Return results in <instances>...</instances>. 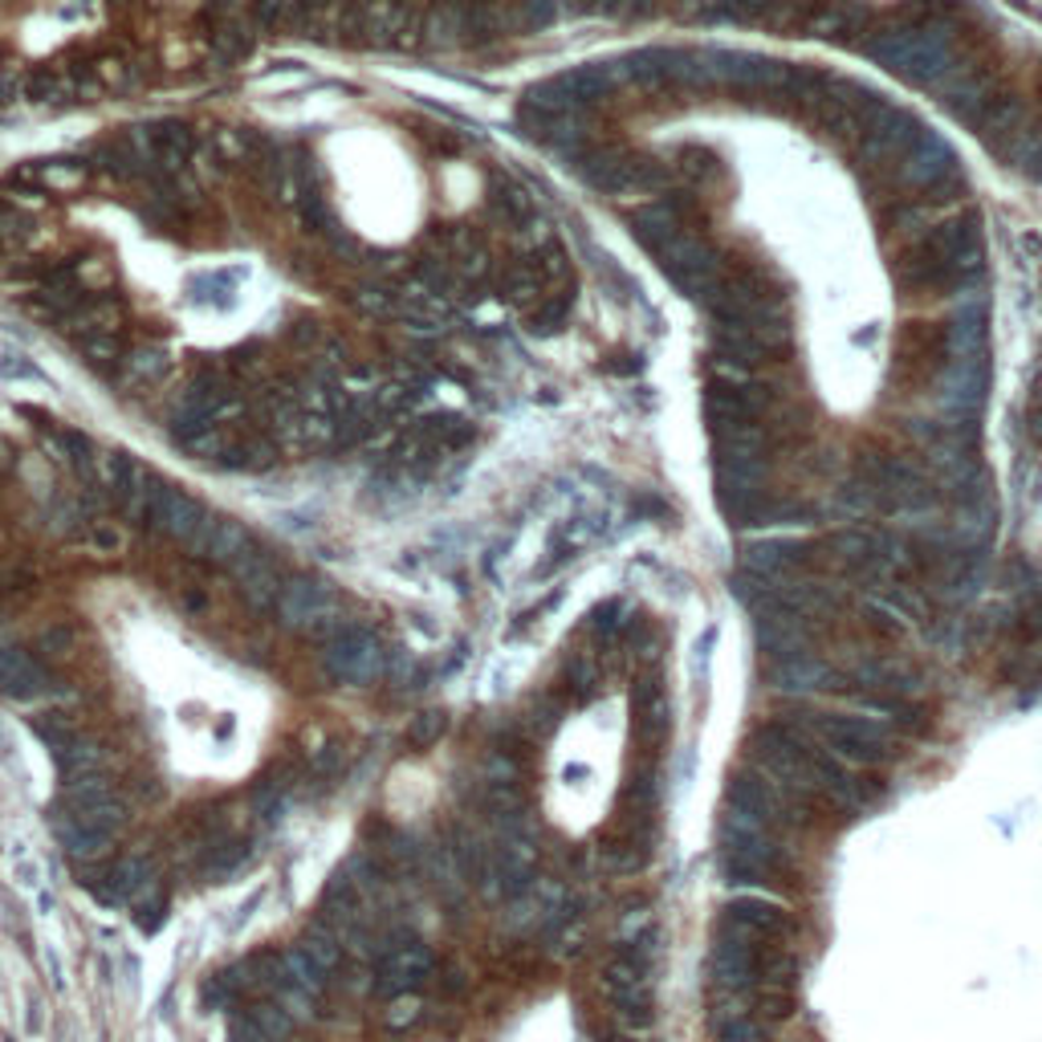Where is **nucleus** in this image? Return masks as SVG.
<instances>
[{
    "label": "nucleus",
    "mask_w": 1042,
    "mask_h": 1042,
    "mask_svg": "<svg viewBox=\"0 0 1042 1042\" xmlns=\"http://www.w3.org/2000/svg\"><path fill=\"white\" fill-rule=\"evenodd\" d=\"M920 123H916L908 111H900L892 102H883L880 111L871 114L855 139V151H859V163L871 167V172H892L904 163V155L920 143Z\"/></svg>",
    "instance_id": "obj_1"
},
{
    "label": "nucleus",
    "mask_w": 1042,
    "mask_h": 1042,
    "mask_svg": "<svg viewBox=\"0 0 1042 1042\" xmlns=\"http://www.w3.org/2000/svg\"><path fill=\"white\" fill-rule=\"evenodd\" d=\"M322 668L335 685H354V689H367L375 680H384L387 673V652L384 643L375 640L363 627H347L338 631L335 640H326L322 652Z\"/></svg>",
    "instance_id": "obj_2"
},
{
    "label": "nucleus",
    "mask_w": 1042,
    "mask_h": 1042,
    "mask_svg": "<svg viewBox=\"0 0 1042 1042\" xmlns=\"http://www.w3.org/2000/svg\"><path fill=\"white\" fill-rule=\"evenodd\" d=\"M277 615L289 631H305V636H318V640H335L338 631H347L342 615H338L335 591L318 578L286 582V591L277 599Z\"/></svg>",
    "instance_id": "obj_3"
},
{
    "label": "nucleus",
    "mask_w": 1042,
    "mask_h": 1042,
    "mask_svg": "<svg viewBox=\"0 0 1042 1042\" xmlns=\"http://www.w3.org/2000/svg\"><path fill=\"white\" fill-rule=\"evenodd\" d=\"M660 265H664V273H668V281H673L680 293H689V298H696V302H708V293H713V286L721 281V261H717V249L705 241V237H696V233H680L668 249H660L656 253Z\"/></svg>",
    "instance_id": "obj_4"
},
{
    "label": "nucleus",
    "mask_w": 1042,
    "mask_h": 1042,
    "mask_svg": "<svg viewBox=\"0 0 1042 1042\" xmlns=\"http://www.w3.org/2000/svg\"><path fill=\"white\" fill-rule=\"evenodd\" d=\"M774 412V391L757 379H717L705 391V416L713 436L741 428V424H762Z\"/></svg>",
    "instance_id": "obj_5"
},
{
    "label": "nucleus",
    "mask_w": 1042,
    "mask_h": 1042,
    "mask_svg": "<svg viewBox=\"0 0 1042 1042\" xmlns=\"http://www.w3.org/2000/svg\"><path fill=\"white\" fill-rule=\"evenodd\" d=\"M815 733L827 741V750L843 762H859V766H871V762H883L892 757V733L883 725L867 721V717H848V713H818Z\"/></svg>",
    "instance_id": "obj_6"
},
{
    "label": "nucleus",
    "mask_w": 1042,
    "mask_h": 1042,
    "mask_svg": "<svg viewBox=\"0 0 1042 1042\" xmlns=\"http://www.w3.org/2000/svg\"><path fill=\"white\" fill-rule=\"evenodd\" d=\"M896 176L908 192L932 196V192H941L945 184H957V179H962V167H957V155H953L941 139L920 135V143L904 155V163L896 167Z\"/></svg>",
    "instance_id": "obj_7"
},
{
    "label": "nucleus",
    "mask_w": 1042,
    "mask_h": 1042,
    "mask_svg": "<svg viewBox=\"0 0 1042 1042\" xmlns=\"http://www.w3.org/2000/svg\"><path fill=\"white\" fill-rule=\"evenodd\" d=\"M566 908V892L558 880H529L514 900H510V913L505 925L517 932H533V929H558Z\"/></svg>",
    "instance_id": "obj_8"
},
{
    "label": "nucleus",
    "mask_w": 1042,
    "mask_h": 1042,
    "mask_svg": "<svg viewBox=\"0 0 1042 1042\" xmlns=\"http://www.w3.org/2000/svg\"><path fill=\"white\" fill-rule=\"evenodd\" d=\"M713 354L721 359L725 367L733 371H754L762 363H770V347L741 322H717L713 326Z\"/></svg>",
    "instance_id": "obj_9"
},
{
    "label": "nucleus",
    "mask_w": 1042,
    "mask_h": 1042,
    "mask_svg": "<svg viewBox=\"0 0 1042 1042\" xmlns=\"http://www.w3.org/2000/svg\"><path fill=\"white\" fill-rule=\"evenodd\" d=\"M806 558H811V545L802 538H766V542H754L745 550L741 570H754V575L766 578H794V570Z\"/></svg>",
    "instance_id": "obj_10"
},
{
    "label": "nucleus",
    "mask_w": 1042,
    "mask_h": 1042,
    "mask_svg": "<svg viewBox=\"0 0 1042 1042\" xmlns=\"http://www.w3.org/2000/svg\"><path fill=\"white\" fill-rule=\"evenodd\" d=\"M432 974V953L424 945H391V953L384 957V969H379V990H384L387 997L396 994H407V990H416L419 981Z\"/></svg>",
    "instance_id": "obj_11"
},
{
    "label": "nucleus",
    "mask_w": 1042,
    "mask_h": 1042,
    "mask_svg": "<svg viewBox=\"0 0 1042 1042\" xmlns=\"http://www.w3.org/2000/svg\"><path fill=\"white\" fill-rule=\"evenodd\" d=\"M233 570V578L241 582L244 599L253 603V607H273L277 599H281V578H277V566H273V558L265 554V550H249V554H241V558L228 566Z\"/></svg>",
    "instance_id": "obj_12"
},
{
    "label": "nucleus",
    "mask_w": 1042,
    "mask_h": 1042,
    "mask_svg": "<svg viewBox=\"0 0 1042 1042\" xmlns=\"http://www.w3.org/2000/svg\"><path fill=\"white\" fill-rule=\"evenodd\" d=\"M192 550L200 558L221 562V566H233V562L253 550V533L233 522V517H209V526L200 529V538L192 542Z\"/></svg>",
    "instance_id": "obj_13"
},
{
    "label": "nucleus",
    "mask_w": 1042,
    "mask_h": 1042,
    "mask_svg": "<svg viewBox=\"0 0 1042 1042\" xmlns=\"http://www.w3.org/2000/svg\"><path fill=\"white\" fill-rule=\"evenodd\" d=\"M631 233H636V241L648 253H660V249H668L685 233V221H680V209L664 200V204H648V209L636 212L631 216Z\"/></svg>",
    "instance_id": "obj_14"
},
{
    "label": "nucleus",
    "mask_w": 1042,
    "mask_h": 1042,
    "mask_svg": "<svg viewBox=\"0 0 1042 1042\" xmlns=\"http://www.w3.org/2000/svg\"><path fill=\"white\" fill-rule=\"evenodd\" d=\"M46 689V673L37 668V660L21 648H0V692L13 701H29Z\"/></svg>",
    "instance_id": "obj_15"
},
{
    "label": "nucleus",
    "mask_w": 1042,
    "mask_h": 1042,
    "mask_svg": "<svg viewBox=\"0 0 1042 1042\" xmlns=\"http://www.w3.org/2000/svg\"><path fill=\"white\" fill-rule=\"evenodd\" d=\"M127 314V305L118 298H86V302L62 322L65 335L86 338V335H106V330H118V322Z\"/></svg>",
    "instance_id": "obj_16"
},
{
    "label": "nucleus",
    "mask_w": 1042,
    "mask_h": 1042,
    "mask_svg": "<svg viewBox=\"0 0 1042 1042\" xmlns=\"http://www.w3.org/2000/svg\"><path fill=\"white\" fill-rule=\"evenodd\" d=\"M176 444L196 461H221L228 452V436L221 424H209V419H179L176 416Z\"/></svg>",
    "instance_id": "obj_17"
},
{
    "label": "nucleus",
    "mask_w": 1042,
    "mask_h": 1042,
    "mask_svg": "<svg viewBox=\"0 0 1042 1042\" xmlns=\"http://www.w3.org/2000/svg\"><path fill=\"white\" fill-rule=\"evenodd\" d=\"M424 46L449 49L456 41H465V0H440L424 16Z\"/></svg>",
    "instance_id": "obj_18"
},
{
    "label": "nucleus",
    "mask_w": 1042,
    "mask_h": 1042,
    "mask_svg": "<svg viewBox=\"0 0 1042 1042\" xmlns=\"http://www.w3.org/2000/svg\"><path fill=\"white\" fill-rule=\"evenodd\" d=\"M167 371H172V359L163 351L143 347V351H127L123 367H118V384L135 387V391H151V387H160L167 379Z\"/></svg>",
    "instance_id": "obj_19"
},
{
    "label": "nucleus",
    "mask_w": 1042,
    "mask_h": 1042,
    "mask_svg": "<svg viewBox=\"0 0 1042 1042\" xmlns=\"http://www.w3.org/2000/svg\"><path fill=\"white\" fill-rule=\"evenodd\" d=\"M53 831H58V843H62L74 859H98L102 851H106V834L90 831L86 823H81L74 811H58V818H53Z\"/></svg>",
    "instance_id": "obj_20"
},
{
    "label": "nucleus",
    "mask_w": 1042,
    "mask_h": 1042,
    "mask_svg": "<svg viewBox=\"0 0 1042 1042\" xmlns=\"http://www.w3.org/2000/svg\"><path fill=\"white\" fill-rule=\"evenodd\" d=\"M827 680V664L815 656V652H802L794 660H782L774 668V689L782 692H818Z\"/></svg>",
    "instance_id": "obj_21"
},
{
    "label": "nucleus",
    "mask_w": 1042,
    "mask_h": 1042,
    "mask_svg": "<svg viewBox=\"0 0 1042 1042\" xmlns=\"http://www.w3.org/2000/svg\"><path fill=\"white\" fill-rule=\"evenodd\" d=\"M725 916H733V920H741V925H750V929H757L762 937H770V932H782L786 929V913L782 904H774V900H762V896H738L725 904Z\"/></svg>",
    "instance_id": "obj_22"
},
{
    "label": "nucleus",
    "mask_w": 1042,
    "mask_h": 1042,
    "mask_svg": "<svg viewBox=\"0 0 1042 1042\" xmlns=\"http://www.w3.org/2000/svg\"><path fill=\"white\" fill-rule=\"evenodd\" d=\"M799 978V957L782 945H762L757 949V962H754V981L757 985H778V990H790Z\"/></svg>",
    "instance_id": "obj_23"
},
{
    "label": "nucleus",
    "mask_w": 1042,
    "mask_h": 1042,
    "mask_svg": "<svg viewBox=\"0 0 1042 1042\" xmlns=\"http://www.w3.org/2000/svg\"><path fill=\"white\" fill-rule=\"evenodd\" d=\"M277 981H286V985H293V990L318 997L322 990H326V969H322V965L314 962V957H310L302 945H298V949H289L286 957H281V978H277Z\"/></svg>",
    "instance_id": "obj_24"
},
{
    "label": "nucleus",
    "mask_w": 1042,
    "mask_h": 1042,
    "mask_svg": "<svg viewBox=\"0 0 1042 1042\" xmlns=\"http://www.w3.org/2000/svg\"><path fill=\"white\" fill-rule=\"evenodd\" d=\"M827 550H831L843 566H851V570H867L871 558H876V533H867V529H839V533L827 538Z\"/></svg>",
    "instance_id": "obj_25"
},
{
    "label": "nucleus",
    "mask_w": 1042,
    "mask_h": 1042,
    "mask_svg": "<svg viewBox=\"0 0 1042 1042\" xmlns=\"http://www.w3.org/2000/svg\"><path fill=\"white\" fill-rule=\"evenodd\" d=\"M542 289L545 281L542 273H538V261H514V265H505V273H501V298H510L514 305H529Z\"/></svg>",
    "instance_id": "obj_26"
},
{
    "label": "nucleus",
    "mask_w": 1042,
    "mask_h": 1042,
    "mask_svg": "<svg viewBox=\"0 0 1042 1042\" xmlns=\"http://www.w3.org/2000/svg\"><path fill=\"white\" fill-rule=\"evenodd\" d=\"M774 859H766V855H750V851H721V876L725 883H733V888H754V883H766V876H770Z\"/></svg>",
    "instance_id": "obj_27"
},
{
    "label": "nucleus",
    "mask_w": 1042,
    "mask_h": 1042,
    "mask_svg": "<svg viewBox=\"0 0 1042 1042\" xmlns=\"http://www.w3.org/2000/svg\"><path fill=\"white\" fill-rule=\"evenodd\" d=\"M74 347H78L81 363H90V367H123V359H127V342H123L118 330L74 338Z\"/></svg>",
    "instance_id": "obj_28"
},
{
    "label": "nucleus",
    "mask_w": 1042,
    "mask_h": 1042,
    "mask_svg": "<svg viewBox=\"0 0 1042 1042\" xmlns=\"http://www.w3.org/2000/svg\"><path fill=\"white\" fill-rule=\"evenodd\" d=\"M151 876H155L151 859H143V855H127L123 864L114 867L111 892H106V900H135V896H139V892L147 888V883H151Z\"/></svg>",
    "instance_id": "obj_29"
},
{
    "label": "nucleus",
    "mask_w": 1042,
    "mask_h": 1042,
    "mask_svg": "<svg viewBox=\"0 0 1042 1042\" xmlns=\"http://www.w3.org/2000/svg\"><path fill=\"white\" fill-rule=\"evenodd\" d=\"M273 461H277V449L265 444L261 436H249L241 444H228V452L221 456V465L244 468V473H265V468H273Z\"/></svg>",
    "instance_id": "obj_30"
},
{
    "label": "nucleus",
    "mask_w": 1042,
    "mask_h": 1042,
    "mask_svg": "<svg viewBox=\"0 0 1042 1042\" xmlns=\"http://www.w3.org/2000/svg\"><path fill=\"white\" fill-rule=\"evenodd\" d=\"M58 754V766H62L65 778H86V774H98L102 770V750L98 745H90V741H65L62 750H53Z\"/></svg>",
    "instance_id": "obj_31"
},
{
    "label": "nucleus",
    "mask_w": 1042,
    "mask_h": 1042,
    "mask_svg": "<svg viewBox=\"0 0 1042 1042\" xmlns=\"http://www.w3.org/2000/svg\"><path fill=\"white\" fill-rule=\"evenodd\" d=\"M570 310H575V289L570 293H554V298L538 302V310L529 314V330L533 335H558L562 326L570 322Z\"/></svg>",
    "instance_id": "obj_32"
},
{
    "label": "nucleus",
    "mask_w": 1042,
    "mask_h": 1042,
    "mask_svg": "<svg viewBox=\"0 0 1042 1042\" xmlns=\"http://www.w3.org/2000/svg\"><path fill=\"white\" fill-rule=\"evenodd\" d=\"M713 1027H717V1042H766V1030L757 1027L750 1010H729L725 1006L713 1018Z\"/></svg>",
    "instance_id": "obj_33"
},
{
    "label": "nucleus",
    "mask_w": 1042,
    "mask_h": 1042,
    "mask_svg": "<svg viewBox=\"0 0 1042 1042\" xmlns=\"http://www.w3.org/2000/svg\"><path fill=\"white\" fill-rule=\"evenodd\" d=\"M444 733H449V713L424 708V713H416L412 725H407V745H412V750H432Z\"/></svg>",
    "instance_id": "obj_34"
},
{
    "label": "nucleus",
    "mask_w": 1042,
    "mask_h": 1042,
    "mask_svg": "<svg viewBox=\"0 0 1042 1042\" xmlns=\"http://www.w3.org/2000/svg\"><path fill=\"white\" fill-rule=\"evenodd\" d=\"M106 799H111V782H106L102 774H86V778H70V782H65L70 811H90V806H98V802Z\"/></svg>",
    "instance_id": "obj_35"
},
{
    "label": "nucleus",
    "mask_w": 1042,
    "mask_h": 1042,
    "mask_svg": "<svg viewBox=\"0 0 1042 1042\" xmlns=\"http://www.w3.org/2000/svg\"><path fill=\"white\" fill-rule=\"evenodd\" d=\"M493 209H498L510 225H526V221H533V196H529L526 188H517V184H498V188H493Z\"/></svg>",
    "instance_id": "obj_36"
},
{
    "label": "nucleus",
    "mask_w": 1042,
    "mask_h": 1042,
    "mask_svg": "<svg viewBox=\"0 0 1042 1042\" xmlns=\"http://www.w3.org/2000/svg\"><path fill=\"white\" fill-rule=\"evenodd\" d=\"M130 904H135V925H139L143 932H155V929L163 925V913H167V896H163V888H160L155 880L147 883L143 892L130 900Z\"/></svg>",
    "instance_id": "obj_37"
},
{
    "label": "nucleus",
    "mask_w": 1042,
    "mask_h": 1042,
    "mask_svg": "<svg viewBox=\"0 0 1042 1042\" xmlns=\"http://www.w3.org/2000/svg\"><path fill=\"white\" fill-rule=\"evenodd\" d=\"M786 0H717V13L729 21H774Z\"/></svg>",
    "instance_id": "obj_38"
},
{
    "label": "nucleus",
    "mask_w": 1042,
    "mask_h": 1042,
    "mask_svg": "<svg viewBox=\"0 0 1042 1042\" xmlns=\"http://www.w3.org/2000/svg\"><path fill=\"white\" fill-rule=\"evenodd\" d=\"M253 1027L265 1034V1039H273V1042H286L289 1039V1030H293V1018H289L277 1002H261V1006H253Z\"/></svg>",
    "instance_id": "obj_39"
},
{
    "label": "nucleus",
    "mask_w": 1042,
    "mask_h": 1042,
    "mask_svg": "<svg viewBox=\"0 0 1042 1042\" xmlns=\"http://www.w3.org/2000/svg\"><path fill=\"white\" fill-rule=\"evenodd\" d=\"M302 949L310 953V957H314V962L322 965V969H326V974H330V969L338 965V957H342V949H338V937H335L330 929H326V925H314V929L305 932Z\"/></svg>",
    "instance_id": "obj_40"
},
{
    "label": "nucleus",
    "mask_w": 1042,
    "mask_h": 1042,
    "mask_svg": "<svg viewBox=\"0 0 1042 1042\" xmlns=\"http://www.w3.org/2000/svg\"><path fill=\"white\" fill-rule=\"evenodd\" d=\"M74 815L90 827V831H98V834H106L111 839L118 827H123V806L114 799H106V802H98V806H90V811H74Z\"/></svg>",
    "instance_id": "obj_41"
},
{
    "label": "nucleus",
    "mask_w": 1042,
    "mask_h": 1042,
    "mask_svg": "<svg viewBox=\"0 0 1042 1042\" xmlns=\"http://www.w3.org/2000/svg\"><path fill=\"white\" fill-rule=\"evenodd\" d=\"M419 1014H424V1002H419L416 994H396L391 997V1006L384 1010V1022H387V1030H407L419 1022Z\"/></svg>",
    "instance_id": "obj_42"
},
{
    "label": "nucleus",
    "mask_w": 1042,
    "mask_h": 1042,
    "mask_svg": "<svg viewBox=\"0 0 1042 1042\" xmlns=\"http://www.w3.org/2000/svg\"><path fill=\"white\" fill-rule=\"evenodd\" d=\"M485 802H489V815L493 818H510L517 811H526V799H522V790L514 782H493Z\"/></svg>",
    "instance_id": "obj_43"
},
{
    "label": "nucleus",
    "mask_w": 1042,
    "mask_h": 1042,
    "mask_svg": "<svg viewBox=\"0 0 1042 1042\" xmlns=\"http://www.w3.org/2000/svg\"><path fill=\"white\" fill-rule=\"evenodd\" d=\"M33 648H37L41 656H49V660H65L70 652H74V631H70V627H62V624L49 627V631H41V636H37V643H33Z\"/></svg>",
    "instance_id": "obj_44"
},
{
    "label": "nucleus",
    "mask_w": 1042,
    "mask_h": 1042,
    "mask_svg": "<svg viewBox=\"0 0 1042 1042\" xmlns=\"http://www.w3.org/2000/svg\"><path fill=\"white\" fill-rule=\"evenodd\" d=\"M864 615H867V627H871V631H880V636H904V619H900L888 603H876V599H871V603L864 607Z\"/></svg>",
    "instance_id": "obj_45"
},
{
    "label": "nucleus",
    "mask_w": 1042,
    "mask_h": 1042,
    "mask_svg": "<svg viewBox=\"0 0 1042 1042\" xmlns=\"http://www.w3.org/2000/svg\"><path fill=\"white\" fill-rule=\"evenodd\" d=\"M554 16H558V0H522L517 21H522L526 29H545Z\"/></svg>",
    "instance_id": "obj_46"
},
{
    "label": "nucleus",
    "mask_w": 1042,
    "mask_h": 1042,
    "mask_svg": "<svg viewBox=\"0 0 1042 1042\" xmlns=\"http://www.w3.org/2000/svg\"><path fill=\"white\" fill-rule=\"evenodd\" d=\"M619 615H624V603H619V599H607L603 607H594L591 627L599 631V636H603V640H611V636L624 627V619H619Z\"/></svg>",
    "instance_id": "obj_47"
},
{
    "label": "nucleus",
    "mask_w": 1042,
    "mask_h": 1042,
    "mask_svg": "<svg viewBox=\"0 0 1042 1042\" xmlns=\"http://www.w3.org/2000/svg\"><path fill=\"white\" fill-rule=\"evenodd\" d=\"M244 859H249V843H225L212 859V876H233Z\"/></svg>",
    "instance_id": "obj_48"
},
{
    "label": "nucleus",
    "mask_w": 1042,
    "mask_h": 1042,
    "mask_svg": "<svg viewBox=\"0 0 1042 1042\" xmlns=\"http://www.w3.org/2000/svg\"><path fill=\"white\" fill-rule=\"evenodd\" d=\"M281 794H286V786L277 782V778H269V782H261V786H258V799H253V802H258V811H261V815L273 818V815H277V811H281Z\"/></svg>",
    "instance_id": "obj_49"
},
{
    "label": "nucleus",
    "mask_w": 1042,
    "mask_h": 1042,
    "mask_svg": "<svg viewBox=\"0 0 1042 1042\" xmlns=\"http://www.w3.org/2000/svg\"><path fill=\"white\" fill-rule=\"evenodd\" d=\"M570 685L578 692H591L599 685V673H594V660L591 656H575L570 660Z\"/></svg>",
    "instance_id": "obj_50"
},
{
    "label": "nucleus",
    "mask_w": 1042,
    "mask_h": 1042,
    "mask_svg": "<svg viewBox=\"0 0 1042 1042\" xmlns=\"http://www.w3.org/2000/svg\"><path fill=\"white\" fill-rule=\"evenodd\" d=\"M258 16L265 29H277L286 21V0H258Z\"/></svg>",
    "instance_id": "obj_51"
},
{
    "label": "nucleus",
    "mask_w": 1042,
    "mask_h": 1042,
    "mask_svg": "<svg viewBox=\"0 0 1042 1042\" xmlns=\"http://www.w3.org/2000/svg\"><path fill=\"white\" fill-rule=\"evenodd\" d=\"M95 542L102 545V550H118V533H114L106 522H95Z\"/></svg>",
    "instance_id": "obj_52"
},
{
    "label": "nucleus",
    "mask_w": 1042,
    "mask_h": 1042,
    "mask_svg": "<svg viewBox=\"0 0 1042 1042\" xmlns=\"http://www.w3.org/2000/svg\"><path fill=\"white\" fill-rule=\"evenodd\" d=\"M640 4H643V0H599V9H603V13H615V16H619V13H636Z\"/></svg>",
    "instance_id": "obj_53"
},
{
    "label": "nucleus",
    "mask_w": 1042,
    "mask_h": 1042,
    "mask_svg": "<svg viewBox=\"0 0 1042 1042\" xmlns=\"http://www.w3.org/2000/svg\"><path fill=\"white\" fill-rule=\"evenodd\" d=\"M1027 428H1030V440H1034V444L1042 449V403H1034V407H1030V424H1027Z\"/></svg>",
    "instance_id": "obj_54"
},
{
    "label": "nucleus",
    "mask_w": 1042,
    "mask_h": 1042,
    "mask_svg": "<svg viewBox=\"0 0 1042 1042\" xmlns=\"http://www.w3.org/2000/svg\"><path fill=\"white\" fill-rule=\"evenodd\" d=\"M310 4H330V0H310Z\"/></svg>",
    "instance_id": "obj_55"
},
{
    "label": "nucleus",
    "mask_w": 1042,
    "mask_h": 1042,
    "mask_svg": "<svg viewBox=\"0 0 1042 1042\" xmlns=\"http://www.w3.org/2000/svg\"><path fill=\"white\" fill-rule=\"evenodd\" d=\"M624 1042H640V1039H624Z\"/></svg>",
    "instance_id": "obj_56"
}]
</instances>
